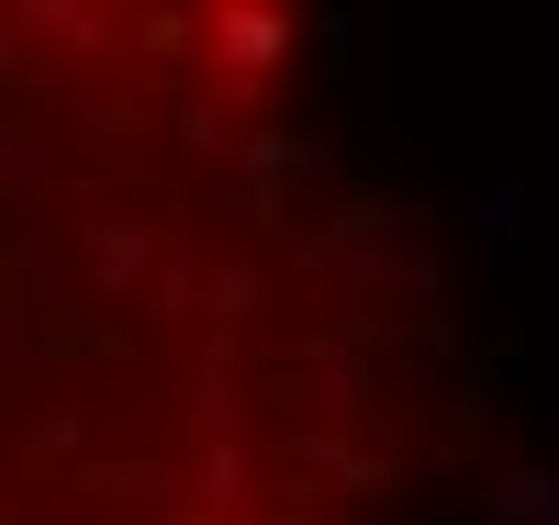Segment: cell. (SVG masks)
<instances>
[{"mask_svg": "<svg viewBox=\"0 0 559 525\" xmlns=\"http://www.w3.org/2000/svg\"><path fill=\"white\" fill-rule=\"evenodd\" d=\"M481 425L437 224L258 0H0V525H403Z\"/></svg>", "mask_w": 559, "mask_h": 525, "instance_id": "6da1fadb", "label": "cell"}]
</instances>
